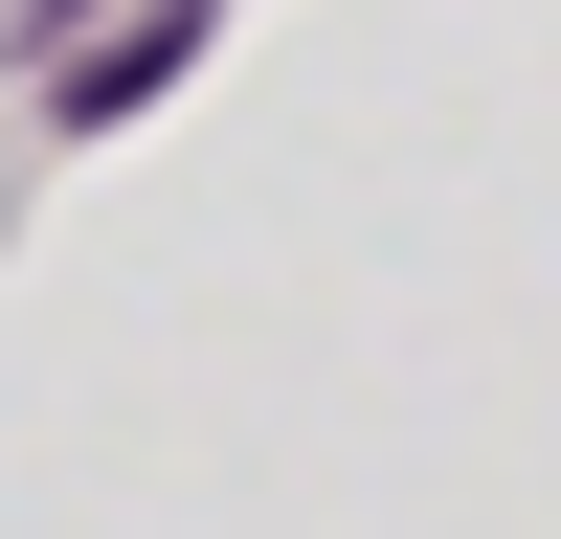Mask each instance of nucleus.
<instances>
[{
	"instance_id": "1",
	"label": "nucleus",
	"mask_w": 561,
	"mask_h": 539,
	"mask_svg": "<svg viewBox=\"0 0 561 539\" xmlns=\"http://www.w3.org/2000/svg\"><path fill=\"white\" fill-rule=\"evenodd\" d=\"M180 45H203V0H180V23H135V45H90V68H68V113H135V90L180 68Z\"/></svg>"
}]
</instances>
